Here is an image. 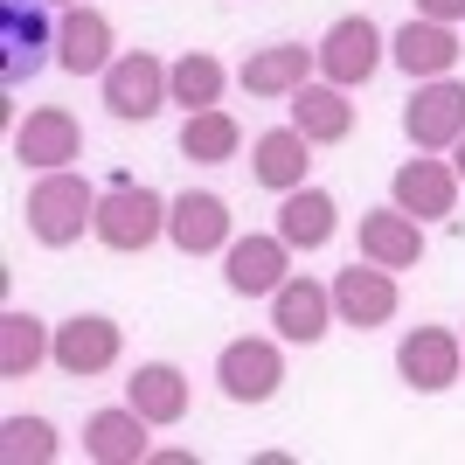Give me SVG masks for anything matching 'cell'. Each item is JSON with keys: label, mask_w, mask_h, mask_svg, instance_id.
I'll use <instances>...</instances> for the list:
<instances>
[{"label": "cell", "mask_w": 465, "mask_h": 465, "mask_svg": "<svg viewBox=\"0 0 465 465\" xmlns=\"http://www.w3.org/2000/svg\"><path fill=\"white\" fill-rule=\"evenodd\" d=\"M21 215H28V236H35L42 251H70V243H84V230H97V188L77 167H49L28 188Z\"/></svg>", "instance_id": "1"}, {"label": "cell", "mask_w": 465, "mask_h": 465, "mask_svg": "<svg viewBox=\"0 0 465 465\" xmlns=\"http://www.w3.org/2000/svg\"><path fill=\"white\" fill-rule=\"evenodd\" d=\"M97 243L118 257H139V251H153L160 236H167V194L146 188V181H118V188L97 194Z\"/></svg>", "instance_id": "2"}, {"label": "cell", "mask_w": 465, "mask_h": 465, "mask_svg": "<svg viewBox=\"0 0 465 465\" xmlns=\"http://www.w3.org/2000/svg\"><path fill=\"white\" fill-rule=\"evenodd\" d=\"M97 91H104V112H112L118 125H146V118H160L174 104V97H167V63L146 56V49L112 56V70L97 77Z\"/></svg>", "instance_id": "3"}, {"label": "cell", "mask_w": 465, "mask_h": 465, "mask_svg": "<svg viewBox=\"0 0 465 465\" xmlns=\"http://www.w3.org/2000/svg\"><path fill=\"white\" fill-rule=\"evenodd\" d=\"M312 49H320V77L341 84V91H361V84L389 63V35L375 28L369 15H341Z\"/></svg>", "instance_id": "4"}, {"label": "cell", "mask_w": 465, "mask_h": 465, "mask_svg": "<svg viewBox=\"0 0 465 465\" xmlns=\"http://www.w3.org/2000/svg\"><path fill=\"white\" fill-rule=\"evenodd\" d=\"M403 139L417 153H451L465 139V84L459 77H424L403 104Z\"/></svg>", "instance_id": "5"}, {"label": "cell", "mask_w": 465, "mask_h": 465, "mask_svg": "<svg viewBox=\"0 0 465 465\" xmlns=\"http://www.w3.org/2000/svg\"><path fill=\"white\" fill-rule=\"evenodd\" d=\"M396 375H403L417 396H445L465 375V341L451 327H410L396 341Z\"/></svg>", "instance_id": "6"}, {"label": "cell", "mask_w": 465, "mask_h": 465, "mask_svg": "<svg viewBox=\"0 0 465 465\" xmlns=\"http://www.w3.org/2000/svg\"><path fill=\"white\" fill-rule=\"evenodd\" d=\"M118 354H125V327H118V320H104V312H70V320L56 327V348H49V361H56L63 375L91 382V375L118 369Z\"/></svg>", "instance_id": "7"}, {"label": "cell", "mask_w": 465, "mask_h": 465, "mask_svg": "<svg viewBox=\"0 0 465 465\" xmlns=\"http://www.w3.org/2000/svg\"><path fill=\"white\" fill-rule=\"evenodd\" d=\"M465 56V42H459V21H430V15H410L396 35H389V63L403 70L410 84H424V77H451Z\"/></svg>", "instance_id": "8"}, {"label": "cell", "mask_w": 465, "mask_h": 465, "mask_svg": "<svg viewBox=\"0 0 465 465\" xmlns=\"http://www.w3.org/2000/svg\"><path fill=\"white\" fill-rule=\"evenodd\" d=\"M278 382H285V348L278 341H230V348L215 354V389L230 396V403H272Z\"/></svg>", "instance_id": "9"}, {"label": "cell", "mask_w": 465, "mask_h": 465, "mask_svg": "<svg viewBox=\"0 0 465 465\" xmlns=\"http://www.w3.org/2000/svg\"><path fill=\"white\" fill-rule=\"evenodd\" d=\"M403 306V292H396V272L369 264V257H354L348 272H333V312H341V327L369 333V327H389Z\"/></svg>", "instance_id": "10"}, {"label": "cell", "mask_w": 465, "mask_h": 465, "mask_svg": "<svg viewBox=\"0 0 465 465\" xmlns=\"http://www.w3.org/2000/svg\"><path fill=\"white\" fill-rule=\"evenodd\" d=\"M230 236H236V215H230L223 194L188 188V194L167 202V243L181 257H215V251H230Z\"/></svg>", "instance_id": "11"}, {"label": "cell", "mask_w": 465, "mask_h": 465, "mask_svg": "<svg viewBox=\"0 0 465 465\" xmlns=\"http://www.w3.org/2000/svg\"><path fill=\"white\" fill-rule=\"evenodd\" d=\"M292 243L285 236H230V251H223V285L236 292V299H272L278 285L292 278Z\"/></svg>", "instance_id": "12"}, {"label": "cell", "mask_w": 465, "mask_h": 465, "mask_svg": "<svg viewBox=\"0 0 465 465\" xmlns=\"http://www.w3.org/2000/svg\"><path fill=\"white\" fill-rule=\"evenodd\" d=\"M459 167L451 160H430V153H417V160H403L396 174H389V202L403 215H417V223H445L451 209H459Z\"/></svg>", "instance_id": "13"}, {"label": "cell", "mask_w": 465, "mask_h": 465, "mask_svg": "<svg viewBox=\"0 0 465 465\" xmlns=\"http://www.w3.org/2000/svg\"><path fill=\"white\" fill-rule=\"evenodd\" d=\"M333 285H320V278H306V272H292L285 285L272 292V327H278V341H292V348H312V341H327L333 333Z\"/></svg>", "instance_id": "14"}, {"label": "cell", "mask_w": 465, "mask_h": 465, "mask_svg": "<svg viewBox=\"0 0 465 465\" xmlns=\"http://www.w3.org/2000/svg\"><path fill=\"white\" fill-rule=\"evenodd\" d=\"M118 56V35H112V15L104 7H63L56 21V70H70V77H104Z\"/></svg>", "instance_id": "15"}, {"label": "cell", "mask_w": 465, "mask_h": 465, "mask_svg": "<svg viewBox=\"0 0 465 465\" xmlns=\"http://www.w3.org/2000/svg\"><path fill=\"white\" fill-rule=\"evenodd\" d=\"M77 153H84V125H77V112H63V104H35V112L15 125V160L35 167V174L70 167Z\"/></svg>", "instance_id": "16"}, {"label": "cell", "mask_w": 465, "mask_h": 465, "mask_svg": "<svg viewBox=\"0 0 465 465\" xmlns=\"http://www.w3.org/2000/svg\"><path fill=\"white\" fill-rule=\"evenodd\" d=\"M354 243H361V257H369V264H382V272H417V264H424V223H417V215H403L396 202L361 215Z\"/></svg>", "instance_id": "17"}, {"label": "cell", "mask_w": 465, "mask_h": 465, "mask_svg": "<svg viewBox=\"0 0 465 465\" xmlns=\"http://www.w3.org/2000/svg\"><path fill=\"white\" fill-rule=\"evenodd\" d=\"M251 174L257 188H272V194H292V188H306L312 181V139L299 133V125H272V133H257L251 139Z\"/></svg>", "instance_id": "18"}, {"label": "cell", "mask_w": 465, "mask_h": 465, "mask_svg": "<svg viewBox=\"0 0 465 465\" xmlns=\"http://www.w3.org/2000/svg\"><path fill=\"white\" fill-rule=\"evenodd\" d=\"M312 70H320V49H306V42H272V49H251V56H243L236 84L251 97H292L299 84H312Z\"/></svg>", "instance_id": "19"}, {"label": "cell", "mask_w": 465, "mask_h": 465, "mask_svg": "<svg viewBox=\"0 0 465 465\" xmlns=\"http://www.w3.org/2000/svg\"><path fill=\"white\" fill-rule=\"evenodd\" d=\"M146 417H139L133 403H118V410H97L91 424H84V459L97 465H139V459H153V438H146Z\"/></svg>", "instance_id": "20"}, {"label": "cell", "mask_w": 465, "mask_h": 465, "mask_svg": "<svg viewBox=\"0 0 465 465\" xmlns=\"http://www.w3.org/2000/svg\"><path fill=\"white\" fill-rule=\"evenodd\" d=\"M333 230H341V202H333L327 188H292L278 194V236H285L292 251H327Z\"/></svg>", "instance_id": "21"}, {"label": "cell", "mask_w": 465, "mask_h": 465, "mask_svg": "<svg viewBox=\"0 0 465 465\" xmlns=\"http://www.w3.org/2000/svg\"><path fill=\"white\" fill-rule=\"evenodd\" d=\"M285 112H292V125L312 139V146H341V139L354 133V104H348V91L341 84H299V91L285 97Z\"/></svg>", "instance_id": "22"}, {"label": "cell", "mask_w": 465, "mask_h": 465, "mask_svg": "<svg viewBox=\"0 0 465 465\" xmlns=\"http://www.w3.org/2000/svg\"><path fill=\"white\" fill-rule=\"evenodd\" d=\"M125 403H133L153 430H167V424L188 417V375H181L174 361H139L133 382H125Z\"/></svg>", "instance_id": "23"}, {"label": "cell", "mask_w": 465, "mask_h": 465, "mask_svg": "<svg viewBox=\"0 0 465 465\" xmlns=\"http://www.w3.org/2000/svg\"><path fill=\"white\" fill-rule=\"evenodd\" d=\"M49 348H56V327H42L35 312H21V306L0 312V375L7 382H28L49 361Z\"/></svg>", "instance_id": "24"}, {"label": "cell", "mask_w": 465, "mask_h": 465, "mask_svg": "<svg viewBox=\"0 0 465 465\" xmlns=\"http://www.w3.org/2000/svg\"><path fill=\"white\" fill-rule=\"evenodd\" d=\"M236 153H243V125H236L223 104L181 118V160H194V167H223V160H236Z\"/></svg>", "instance_id": "25"}, {"label": "cell", "mask_w": 465, "mask_h": 465, "mask_svg": "<svg viewBox=\"0 0 465 465\" xmlns=\"http://www.w3.org/2000/svg\"><path fill=\"white\" fill-rule=\"evenodd\" d=\"M223 91H230V70L209 49H188V56L167 63V97L181 112H209V104H223Z\"/></svg>", "instance_id": "26"}, {"label": "cell", "mask_w": 465, "mask_h": 465, "mask_svg": "<svg viewBox=\"0 0 465 465\" xmlns=\"http://www.w3.org/2000/svg\"><path fill=\"white\" fill-rule=\"evenodd\" d=\"M56 424H49V417H7V424H0V459L7 465H49L56 459Z\"/></svg>", "instance_id": "27"}, {"label": "cell", "mask_w": 465, "mask_h": 465, "mask_svg": "<svg viewBox=\"0 0 465 465\" xmlns=\"http://www.w3.org/2000/svg\"><path fill=\"white\" fill-rule=\"evenodd\" d=\"M417 15H430V21H465V0H417Z\"/></svg>", "instance_id": "28"}, {"label": "cell", "mask_w": 465, "mask_h": 465, "mask_svg": "<svg viewBox=\"0 0 465 465\" xmlns=\"http://www.w3.org/2000/svg\"><path fill=\"white\" fill-rule=\"evenodd\" d=\"M451 167H459V181H465V139H459V146H451Z\"/></svg>", "instance_id": "29"}, {"label": "cell", "mask_w": 465, "mask_h": 465, "mask_svg": "<svg viewBox=\"0 0 465 465\" xmlns=\"http://www.w3.org/2000/svg\"><path fill=\"white\" fill-rule=\"evenodd\" d=\"M49 7H77V0H49Z\"/></svg>", "instance_id": "30"}, {"label": "cell", "mask_w": 465, "mask_h": 465, "mask_svg": "<svg viewBox=\"0 0 465 465\" xmlns=\"http://www.w3.org/2000/svg\"><path fill=\"white\" fill-rule=\"evenodd\" d=\"M459 341H465V327H459Z\"/></svg>", "instance_id": "31"}]
</instances>
